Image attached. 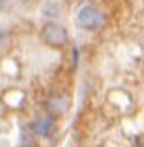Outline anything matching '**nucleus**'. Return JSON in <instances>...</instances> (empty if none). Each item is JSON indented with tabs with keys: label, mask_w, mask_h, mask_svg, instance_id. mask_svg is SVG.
I'll use <instances>...</instances> for the list:
<instances>
[{
	"label": "nucleus",
	"mask_w": 144,
	"mask_h": 147,
	"mask_svg": "<svg viewBox=\"0 0 144 147\" xmlns=\"http://www.w3.org/2000/svg\"><path fill=\"white\" fill-rule=\"evenodd\" d=\"M139 147H144V144H141V145H139Z\"/></svg>",
	"instance_id": "nucleus-5"
},
{
	"label": "nucleus",
	"mask_w": 144,
	"mask_h": 147,
	"mask_svg": "<svg viewBox=\"0 0 144 147\" xmlns=\"http://www.w3.org/2000/svg\"><path fill=\"white\" fill-rule=\"evenodd\" d=\"M69 36H68V30L64 28L62 24L58 22H47V24L41 28V41L49 47L54 49H60L68 43Z\"/></svg>",
	"instance_id": "nucleus-2"
},
{
	"label": "nucleus",
	"mask_w": 144,
	"mask_h": 147,
	"mask_svg": "<svg viewBox=\"0 0 144 147\" xmlns=\"http://www.w3.org/2000/svg\"><path fill=\"white\" fill-rule=\"evenodd\" d=\"M75 24L83 30H88V32H94V30H99L101 26L105 24V15L101 9H97L96 6H86L79 7L75 15Z\"/></svg>",
	"instance_id": "nucleus-1"
},
{
	"label": "nucleus",
	"mask_w": 144,
	"mask_h": 147,
	"mask_svg": "<svg viewBox=\"0 0 144 147\" xmlns=\"http://www.w3.org/2000/svg\"><path fill=\"white\" fill-rule=\"evenodd\" d=\"M69 108V99L64 95H53L47 100V110L51 115H64Z\"/></svg>",
	"instance_id": "nucleus-4"
},
{
	"label": "nucleus",
	"mask_w": 144,
	"mask_h": 147,
	"mask_svg": "<svg viewBox=\"0 0 144 147\" xmlns=\"http://www.w3.org/2000/svg\"><path fill=\"white\" fill-rule=\"evenodd\" d=\"M30 129H32V134H36L38 138H49L56 130V123H54L53 115H40L34 119Z\"/></svg>",
	"instance_id": "nucleus-3"
}]
</instances>
